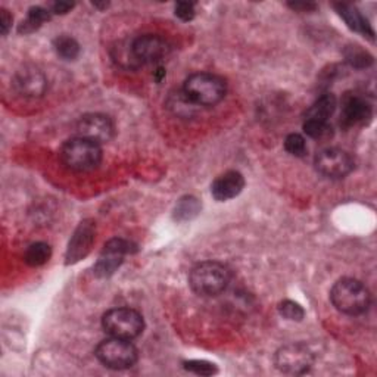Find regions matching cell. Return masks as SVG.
Returning a JSON list of instances; mask_svg holds the SVG:
<instances>
[{
  "label": "cell",
  "instance_id": "cell-32",
  "mask_svg": "<svg viewBox=\"0 0 377 377\" xmlns=\"http://www.w3.org/2000/svg\"><path fill=\"white\" fill-rule=\"evenodd\" d=\"M289 6L293 9H304V11L315 8V5H312V4H289Z\"/></svg>",
  "mask_w": 377,
  "mask_h": 377
},
{
  "label": "cell",
  "instance_id": "cell-12",
  "mask_svg": "<svg viewBox=\"0 0 377 377\" xmlns=\"http://www.w3.org/2000/svg\"><path fill=\"white\" fill-rule=\"evenodd\" d=\"M96 234V224L92 220H84L74 231L68 244L65 260L67 264H75L86 258L92 249Z\"/></svg>",
  "mask_w": 377,
  "mask_h": 377
},
{
  "label": "cell",
  "instance_id": "cell-23",
  "mask_svg": "<svg viewBox=\"0 0 377 377\" xmlns=\"http://www.w3.org/2000/svg\"><path fill=\"white\" fill-rule=\"evenodd\" d=\"M112 58L118 65L126 70H137L138 67H142L133 53L131 43H118L112 50Z\"/></svg>",
  "mask_w": 377,
  "mask_h": 377
},
{
  "label": "cell",
  "instance_id": "cell-29",
  "mask_svg": "<svg viewBox=\"0 0 377 377\" xmlns=\"http://www.w3.org/2000/svg\"><path fill=\"white\" fill-rule=\"evenodd\" d=\"M174 13H175L177 18H180L182 21H185V23L192 21V19H193L195 15H196L195 5L190 4V2H178V4L174 6Z\"/></svg>",
  "mask_w": 377,
  "mask_h": 377
},
{
  "label": "cell",
  "instance_id": "cell-31",
  "mask_svg": "<svg viewBox=\"0 0 377 377\" xmlns=\"http://www.w3.org/2000/svg\"><path fill=\"white\" fill-rule=\"evenodd\" d=\"M72 8H74V4H70V2H56V4L52 5V12L53 13H61V15H64V13L70 12Z\"/></svg>",
  "mask_w": 377,
  "mask_h": 377
},
{
  "label": "cell",
  "instance_id": "cell-13",
  "mask_svg": "<svg viewBox=\"0 0 377 377\" xmlns=\"http://www.w3.org/2000/svg\"><path fill=\"white\" fill-rule=\"evenodd\" d=\"M13 86L19 94L26 97H40L48 89V80L46 75L37 67L26 65L16 71Z\"/></svg>",
  "mask_w": 377,
  "mask_h": 377
},
{
  "label": "cell",
  "instance_id": "cell-9",
  "mask_svg": "<svg viewBox=\"0 0 377 377\" xmlns=\"http://www.w3.org/2000/svg\"><path fill=\"white\" fill-rule=\"evenodd\" d=\"M75 133L77 137H83L97 145H102L112 141L115 126L111 118L104 114H86L77 121Z\"/></svg>",
  "mask_w": 377,
  "mask_h": 377
},
{
  "label": "cell",
  "instance_id": "cell-3",
  "mask_svg": "<svg viewBox=\"0 0 377 377\" xmlns=\"http://www.w3.org/2000/svg\"><path fill=\"white\" fill-rule=\"evenodd\" d=\"M182 90L196 106L208 108L223 101L227 93V84L220 75L196 72L186 78Z\"/></svg>",
  "mask_w": 377,
  "mask_h": 377
},
{
  "label": "cell",
  "instance_id": "cell-6",
  "mask_svg": "<svg viewBox=\"0 0 377 377\" xmlns=\"http://www.w3.org/2000/svg\"><path fill=\"white\" fill-rule=\"evenodd\" d=\"M96 359L105 367L112 370H127L131 368L138 359L137 348L126 339L112 337L102 341L94 351Z\"/></svg>",
  "mask_w": 377,
  "mask_h": 377
},
{
  "label": "cell",
  "instance_id": "cell-5",
  "mask_svg": "<svg viewBox=\"0 0 377 377\" xmlns=\"http://www.w3.org/2000/svg\"><path fill=\"white\" fill-rule=\"evenodd\" d=\"M104 330L120 339L133 341L145 330V320L141 312L131 308H114L105 312L102 319Z\"/></svg>",
  "mask_w": 377,
  "mask_h": 377
},
{
  "label": "cell",
  "instance_id": "cell-30",
  "mask_svg": "<svg viewBox=\"0 0 377 377\" xmlns=\"http://www.w3.org/2000/svg\"><path fill=\"white\" fill-rule=\"evenodd\" d=\"M12 15L9 13V11L2 9L0 11V28H2V34L6 35L9 33V30L12 28Z\"/></svg>",
  "mask_w": 377,
  "mask_h": 377
},
{
  "label": "cell",
  "instance_id": "cell-2",
  "mask_svg": "<svg viewBox=\"0 0 377 377\" xmlns=\"http://www.w3.org/2000/svg\"><path fill=\"white\" fill-rule=\"evenodd\" d=\"M231 280V271L218 261H204L196 264L189 274L192 290L201 296H217L223 293Z\"/></svg>",
  "mask_w": 377,
  "mask_h": 377
},
{
  "label": "cell",
  "instance_id": "cell-33",
  "mask_svg": "<svg viewBox=\"0 0 377 377\" xmlns=\"http://www.w3.org/2000/svg\"><path fill=\"white\" fill-rule=\"evenodd\" d=\"M164 77H165V70H164L163 67H160V68H158V70L155 71V80H156L158 83H161Z\"/></svg>",
  "mask_w": 377,
  "mask_h": 377
},
{
  "label": "cell",
  "instance_id": "cell-20",
  "mask_svg": "<svg viewBox=\"0 0 377 377\" xmlns=\"http://www.w3.org/2000/svg\"><path fill=\"white\" fill-rule=\"evenodd\" d=\"M53 48L56 55L64 61H75L80 55V45L71 35H59L55 38Z\"/></svg>",
  "mask_w": 377,
  "mask_h": 377
},
{
  "label": "cell",
  "instance_id": "cell-18",
  "mask_svg": "<svg viewBox=\"0 0 377 377\" xmlns=\"http://www.w3.org/2000/svg\"><path fill=\"white\" fill-rule=\"evenodd\" d=\"M167 105L175 115L182 116V118H192L196 114L197 108H200L190 101L183 90H178L177 93H171Z\"/></svg>",
  "mask_w": 377,
  "mask_h": 377
},
{
  "label": "cell",
  "instance_id": "cell-4",
  "mask_svg": "<svg viewBox=\"0 0 377 377\" xmlns=\"http://www.w3.org/2000/svg\"><path fill=\"white\" fill-rule=\"evenodd\" d=\"M102 148L83 137H74L61 148L62 164L77 173H86L97 168L102 163Z\"/></svg>",
  "mask_w": 377,
  "mask_h": 377
},
{
  "label": "cell",
  "instance_id": "cell-16",
  "mask_svg": "<svg viewBox=\"0 0 377 377\" xmlns=\"http://www.w3.org/2000/svg\"><path fill=\"white\" fill-rule=\"evenodd\" d=\"M337 13H339L344 21L346 23V26L356 31V33H361L364 37H368L370 40H374V31L371 28V26L368 24L367 19L363 16V13L356 9V6L349 5V4H336L334 5Z\"/></svg>",
  "mask_w": 377,
  "mask_h": 377
},
{
  "label": "cell",
  "instance_id": "cell-22",
  "mask_svg": "<svg viewBox=\"0 0 377 377\" xmlns=\"http://www.w3.org/2000/svg\"><path fill=\"white\" fill-rule=\"evenodd\" d=\"M201 212V204L193 196L182 197L174 209V218L177 222H189Z\"/></svg>",
  "mask_w": 377,
  "mask_h": 377
},
{
  "label": "cell",
  "instance_id": "cell-15",
  "mask_svg": "<svg viewBox=\"0 0 377 377\" xmlns=\"http://www.w3.org/2000/svg\"><path fill=\"white\" fill-rule=\"evenodd\" d=\"M245 187V178L239 171H226L224 174L218 175L214 183L211 185V193L217 201L224 202L233 200Z\"/></svg>",
  "mask_w": 377,
  "mask_h": 377
},
{
  "label": "cell",
  "instance_id": "cell-25",
  "mask_svg": "<svg viewBox=\"0 0 377 377\" xmlns=\"http://www.w3.org/2000/svg\"><path fill=\"white\" fill-rule=\"evenodd\" d=\"M279 312L290 322H302L305 317L304 308L290 300H285L279 304Z\"/></svg>",
  "mask_w": 377,
  "mask_h": 377
},
{
  "label": "cell",
  "instance_id": "cell-7",
  "mask_svg": "<svg viewBox=\"0 0 377 377\" xmlns=\"http://www.w3.org/2000/svg\"><path fill=\"white\" fill-rule=\"evenodd\" d=\"M315 361L314 352L302 342H293L282 346L275 352V367L285 374H305Z\"/></svg>",
  "mask_w": 377,
  "mask_h": 377
},
{
  "label": "cell",
  "instance_id": "cell-26",
  "mask_svg": "<svg viewBox=\"0 0 377 377\" xmlns=\"http://www.w3.org/2000/svg\"><path fill=\"white\" fill-rule=\"evenodd\" d=\"M285 149L288 153L293 156H305L307 153L305 138L301 134H296V133L289 134L285 141Z\"/></svg>",
  "mask_w": 377,
  "mask_h": 377
},
{
  "label": "cell",
  "instance_id": "cell-11",
  "mask_svg": "<svg viewBox=\"0 0 377 377\" xmlns=\"http://www.w3.org/2000/svg\"><path fill=\"white\" fill-rule=\"evenodd\" d=\"M131 49L141 65L160 62L171 52L170 43L164 37L156 34L138 35L131 42Z\"/></svg>",
  "mask_w": 377,
  "mask_h": 377
},
{
  "label": "cell",
  "instance_id": "cell-17",
  "mask_svg": "<svg viewBox=\"0 0 377 377\" xmlns=\"http://www.w3.org/2000/svg\"><path fill=\"white\" fill-rule=\"evenodd\" d=\"M336 106H337V102H336L334 94L326 93L317 99V101L310 106V109L305 114V120L329 123V118L334 114Z\"/></svg>",
  "mask_w": 377,
  "mask_h": 377
},
{
  "label": "cell",
  "instance_id": "cell-10",
  "mask_svg": "<svg viewBox=\"0 0 377 377\" xmlns=\"http://www.w3.org/2000/svg\"><path fill=\"white\" fill-rule=\"evenodd\" d=\"M136 252V245L124 239H111L105 244L101 256H99L97 263L94 264V274L97 277H109L112 275L124 261V256L127 253Z\"/></svg>",
  "mask_w": 377,
  "mask_h": 377
},
{
  "label": "cell",
  "instance_id": "cell-21",
  "mask_svg": "<svg viewBox=\"0 0 377 377\" xmlns=\"http://www.w3.org/2000/svg\"><path fill=\"white\" fill-rule=\"evenodd\" d=\"M50 255L52 249L46 242H35L27 248L24 253V261L30 267H40L49 261Z\"/></svg>",
  "mask_w": 377,
  "mask_h": 377
},
{
  "label": "cell",
  "instance_id": "cell-14",
  "mask_svg": "<svg viewBox=\"0 0 377 377\" xmlns=\"http://www.w3.org/2000/svg\"><path fill=\"white\" fill-rule=\"evenodd\" d=\"M371 106L364 97L359 94L346 93L342 99V112H341V124L345 127L367 124L371 120Z\"/></svg>",
  "mask_w": 377,
  "mask_h": 377
},
{
  "label": "cell",
  "instance_id": "cell-27",
  "mask_svg": "<svg viewBox=\"0 0 377 377\" xmlns=\"http://www.w3.org/2000/svg\"><path fill=\"white\" fill-rule=\"evenodd\" d=\"M183 367H185V370L195 373L197 376H212V374H217V371H218L215 364H212L209 361H204V360L185 361Z\"/></svg>",
  "mask_w": 377,
  "mask_h": 377
},
{
  "label": "cell",
  "instance_id": "cell-24",
  "mask_svg": "<svg viewBox=\"0 0 377 377\" xmlns=\"http://www.w3.org/2000/svg\"><path fill=\"white\" fill-rule=\"evenodd\" d=\"M346 61L356 68H364L373 64V56L360 46H352L346 52Z\"/></svg>",
  "mask_w": 377,
  "mask_h": 377
},
{
  "label": "cell",
  "instance_id": "cell-1",
  "mask_svg": "<svg viewBox=\"0 0 377 377\" xmlns=\"http://www.w3.org/2000/svg\"><path fill=\"white\" fill-rule=\"evenodd\" d=\"M330 301L337 311L346 315H361L371 305V295L360 280L344 277L333 285Z\"/></svg>",
  "mask_w": 377,
  "mask_h": 377
},
{
  "label": "cell",
  "instance_id": "cell-28",
  "mask_svg": "<svg viewBox=\"0 0 377 377\" xmlns=\"http://www.w3.org/2000/svg\"><path fill=\"white\" fill-rule=\"evenodd\" d=\"M329 130V123H320V121H312V120H305L304 123V131L308 137L311 138H323L327 136Z\"/></svg>",
  "mask_w": 377,
  "mask_h": 377
},
{
  "label": "cell",
  "instance_id": "cell-19",
  "mask_svg": "<svg viewBox=\"0 0 377 377\" xmlns=\"http://www.w3.org/2000/svg\"><path fill=\"white\" fill-rule=\"evenodd\" d=\"M50 13L48 9L42 8V6H33L30 8L28 11V15H27V19L26 21L21 23V26H19L18 31L19 33H24V34H30V33H34L35 30L40 28L43 26V23L49 21L50 19Z\"/></svg>",
  "mask_w": 377,
  "mask_h": 377
},
{
  "label": "cell",
  "instance_id": "cell-8",
  "mask_svg": "<svg viewBox=\"0 0 377 377\" xmlns=\"http://www.w3.org/2000/svg\"><path fill=\"white\" fill-rule=\"evenodd\" d=\"M315 170L327 178H344L355 168V161L349 152L339 148H327L317 153Z\"/></svg>",
  "mask_w": 377,
  "mask_h": 377
}]
</instances>
